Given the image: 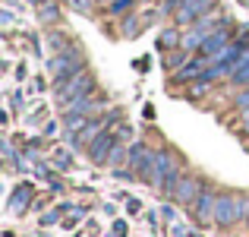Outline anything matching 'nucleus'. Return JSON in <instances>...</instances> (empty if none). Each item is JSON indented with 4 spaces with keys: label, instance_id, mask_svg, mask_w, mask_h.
I'll return each instance as SVG.
<instances>
[{
    "label": "nucleus",
    "instance_id": "6e6552de",
    "mask_svg": "<svg viewBox=\"0 0 249 237\" xmlns=\"http://www.w3.org/2000/svg\"><path fill=\"white\" fill-rule=\"evenodd\" d=\"M227 38H231V32L227 29H218V32H212V35L202 41V54L205 57H212V54H218L221 48H227Z\"/></svg>",
    "mask_w": 249,
    "mask_h": 237
},
{
    "label": "nucleus",
    "instance_id": "a211bd4d",
    "mask_svg": "<svg viewBox=\"0 0 249 237\" xmlns=\"http://www.w3.org/2000/svg\"><path fill=\"white\" fill-rule=\"evenodd\" d=\"M29 3H35V6H41V3H44V0H29Z\"/></svg>",
    "mask_w": 249,
    "mask_h": 237
},
{
    "label": "nucleus",
    "instance_id": "f257e3e1",
    "mask_svg": "<svg viewBox=\"0 0 249 237\" xmlns=\"http://www.w3.org/2000/svg\"><path fill=\"white\" fill-rule=\"evenodd\" d=\"M89 92H91V76L89 73H73L70 79H63L60 85H57V101L67 108L70 101H79V98H89Z\"/></svg>",
    "mask_w": 249,
    "mask_h": 237
},
{
    "label": "nucleus",
    "instance_id": "dca6fc26",
    "mask_svg": "<svg viewBox=\"0 0 249 237\" xmlns=\"http://www.w3.org/2000/svg\"><path fill=\"white\" fill-rule=\"evenodd\" d=\"M174 41H177V32H164V35H161V44H164V48H170Z\"/></svg>",
    "mask_w": 249,
    "mask_h": 237
},
{
    "label": "nucleus",
    "instance_id": "0eeeda50",
    "mask_svg": "<svg viewBox=\"0 0 249 237\" xmlns=\"http://www.w3.org/2000/svg\"><path fill=\"white\" fill-rule=\"evenodd\" d=\"M114 146H117L114 136H110V133H101L95 142H91V161H98V164H101V161H110V152H114Z\"/></svg>",
    "mask_w": 249,
    "mask_h": 237
},
{
    "label": "nucleus",
    "instance_id": "f03ea898",
    "mask_svg": "<svg viewBox=\"0 0 249 237\" xmlns=\"http://www.w3.org/2000/svg\"><path fill=\"white\" fill-rule=\"evenodd\" d=\"M155 158H158V155H152L145 146H142V142H136V146L129 149V168L139 171L142 180L152 183V174H155Z\"/></svg>",
    "mask_w": 249,
    "mask_h": 237
},
{
    "label": "nucleus",
    "instance_id": "2eb2a0df",
    "mask_svg": "<svg viewBox=\"0 0 249 237\" xmlns=\"http://www.w3.org/2000/svg\"><path fill=\"white\" fill-rule=\"evenodd\" d=\"M237 104H240V108H249V85H246V92H240V95H237Z\"/></svg>",
    "mask_w": 249,
    "mask_h": 237
},
{
    "label": "nucleus",
    "instance_id": "9b49d317",
    "mask_svg": "<svg viewBox=\"0 0 249 237\" xmlns=\"http://www.w3.org/2000/svg\"><path fill=\"white\" fill-rule=\"evenodd\" d=\"M233 82L237 85H249V51H243V57L237 60V67H233Z\"/></svg>",
    "mask_w": 249,
    "mask_h": 237
},
{
    "label": "nucleus",
    "instance_id": "1a4fd4ad",
    "mask_svg": "<svg viewBox=\"0 0 249 237\" xmlns=\"http://www.w3.org/2000/svg\"><path fill=\"white\" fill-rule=\"evenodd\" d=\"M208 67H212V60H193V63H186V67L180 70V79H196V76H208Z\"/></svg>",
    "mask_w": 249,
    "mask_h": 237
},
{
    "label": "nucleus",
    "instance_id": "4468645a",
    "mask_svg": "<svg viewBox=\"0 0 249 237\" xmlns=\"http://www.w3.org/2000/svg\"><path fill=\"white\" fill-rule=\"evenodd\" d=\"M129 6H133V0H114V3H110V10H114V13H123V10H129Z\"/></svg>",
    "mask_w": 249,
    "mask_h": 237
},
{
    "label": "nucleus",
    "instance_id": "f8f14e48",
    "mask_svg": "<svg viewBox=\"0 0 249 237\" xmlns=\"http://www.w3.org/2000/svg\"><path fill=\"white\" fill-rule=\"evenodd\" d=\"M101 127H104L101 120L89 123V127H85V130H79V136H76V142H95L98 136H101Z\"/></svg>",
    "mask_w": 249,
    "mask_h": 237
},
{
    "label": "nucleus",
    "instance_id": "9d476101",
    "mask_svg": "<svg viewBox=\"0 0 249 237\" xmlns=\"http://www.w3.org/2000/svg\"><path fill=\"white\" fill-rule=\"evenodd\" d=\"M214 196L212 193H202L199 196V206H196V215H199V221H208V218H214Z\"/></svg>",
    "mask_w": 249,
    "mask_h": 237
},
{
    "label": "nucleus",
    "instance_id": "39448f33",
    "mask_svg": "<svg viewBox=\"0 0 249 237\" xmlns=\"http://www.w3.org/2000/svg\"><path fill=\"white\" fill-rule=\"evenodd\" d=\"M76 63H79V57H76L73 51H63L60 57H54V60H51V73L57 76V82H63V79H70L73 73H79V70H76Z\"/></svg>",
    "mask_w": 249,
    "mask_h": 237
},
{
    "label": "nucleus",
    "instance_id": "f3484780",
    "mask_svg": "<svg viewBox=\"0 0 249 237\" xmlns=\"http://www.w3.org/2000/svg\"><path fill=\"white\" fill-rule=\"evenodd\" d=\"M243 130L249 133V108H246V114H243Z\"/></svg>",
    "mask_w": 249,
    "mask_h": 237
},
{
    "label": "nucleus",
    "instance_id": "ddd939ff",
    "mask_svg": "<svg viewBox=\"0 0 249 237\" xmlns=\"http://www.w3.org/2000/svg\"><path fill=\"white\" fill-rule=\"evenodd\" d=\"M38 16H41V22H54L60 13H57L54 3H41V6H38Z\"/></svg>",
    "mask_w": 249,
    "mask_h": 237
},
{
    "label": "nucleus",
    "instance_id": "20e7f679",
    "mask_svg": "<svg viewBox=\"0 0 249 237\" xmlns=\"http://www.w3.org/2000/svg\"><path fill=\"white\" fill-rule=\"evenodd\" d=\"M212 6H214V0H180L177 22H193V19H202Z\"/></svg>",
    "mask_w": 249,
    "mask_h": 237
},
{
    "label": "nucleus",
    "instance_id": "423d86ee",
    "mask_svg": "<svg viewBox=\"0 0 249 237\" xmlns=\"http://www.w3.org/2000/svg\"><path fill=\"white\" fill-rule=\"evenodd\" d=\"M196 196H202V183L196 180V177H183V180L177 183V190H174V199L177 202H193Z\"/></svg>",
    "mask_w": 249,
    "mask_h": 237
},
{
    "label": "nucleus",
    "instance_id": "7ed1b4c3",
    "mask_svg": "<svg viewBox=\"0 0 249 237\" xmlns=\"http://www.w3.org/2000/svg\"><path fill=\"white\" fill-rule=\"evenodd\" d=\"M240 218V199L237 196H218L214 202V221L218 225H233Z\"/></svg>",
    "mask_w": 249,
    "mask_h": 237
}]
</instances>
